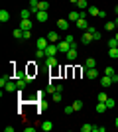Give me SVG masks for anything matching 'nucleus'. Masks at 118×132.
I'll return each instance as SVG.
<instances>
[{
    "mask_svg": "<svg viewBox=\"0 0 118 132\" xmlns=\"http://www.w3.org/2000/svg\"><path fill=\"white\" fill-rule=\"evenodd\" d=\"M57 53H59V47H57V44H49L47 47H45V55H47V57H55Z\"/></svg>",
    "mask_w": 118,
    "mask_h": 132,
    "instance_id": "obj_1",
    "label": "nucleus"
},
{
    "mask_svg": "<svg viewBox=\"0 0 118 132\" xmlns=\"http://www.w3.org/2000/svg\"><path fill=\"white\" fill-rule=\"evenodd\" d=\"M57 47H59V53H67L71 50V44H69L67 39H59L57 42Z\"/></svg>",
    "mask_w": 118,
    "mask_h": 132,
    "instance_id": "obj_2",
    "label": "nucleus"
},
{
    "mask_svg": "<svg viewBox=\"0 0 118 132\" xmlns=\"http://www.w3.org/2000/svg\"><path fill=\"white\" fill-rule=\"evenodd\" d=\"M35 20H38V22H47V20H49V14H47V10H39V12H35Z\"/></svg>",
    "mask_w": 118,
    "mask_h": 132,
    "instance_id": "obj_3",
    "label": "nucleus"
},
{
    "mask_svg": "<svg viewBox=\"0 0 118 132\" xmlns=\"http://www.w3.org/2000/svg\"><path fill=\"white\" fill-rule=\"evenodd\" d=\"M49 45V39L47 38H38L35 39V50H45Z\"/></svg>",
    "mask_w": 118,
    "mask_h": 132,
    "instance_id": "obj_4",
    "label": "nucleus"
},
{
    "mask_svg": "<svg viewBox=\"0 0 118 132\" xmlns=\"http://www.w3.org/2000/svg\"><path fill=\"white\" fill-rule=\"evenodd\" d=\"M90 42H93V34L85 30V32H83V36H81V44H83V45H89Z\"/></svg>",
    "mask_w": 118,
    "mask_h": 132,
    "instance_id": "obj_5",
    "label": "nucleus"
},
{
    "mask_svg": "<svg viewBox=\"0 0 118 132\" xmlns=\"http://www.w3.org/2000/svg\"><path fill=\"white\" fill-rule=\"evenodd\" d=\"M75 26H77L79 30H83V32H85V30L89 28V22H87V18H83V16H81V18L77 20V22H75Z\"/></svg>",
    "mask_w": 118,
    "mask_h": 132,
    "instance_id": "obj_6",
    "label": "nucleus"
},
{
    "mask_svg": "<svg viewBox=\"0 0 118 132\" xmlns=\"http://www.w3.org/2000/svg\"><path fill=\"white\" fill-rule=\"evenodd\" d=\"M57 28H59L61 32H69V20H65V18L57 20Z\"/></svg>",
    "mask_w": 118,
    "mask_h": 132,
    "instance_id": "obj_7",
    "label": "nucleus"
},
{
    "mask_svg": "<svg viewBox=\"0 0 118 132\" xmlns=\"http://www.w3.org/2000/svg\"><path fill=\"white\" fill-rule=\"evenodd\" d=\"M87 32H90V34H93V42H101V38H102V36H101V32H98V30H95L93 26H89V28H87Z\"/></svg>",
    "mask_w": 118,
    "mask_h": 132,
    "instance_id": "obj_8",
    "label": "nucleus"
},
{
    "mask_svg": "<svg viewBox=\"0 0 118 132\" xmlns=\"http://www.w3.org/2000/svg\"><path fill=\"white\" fill-rule=\"evenodd\" d=\"M4 89H6V93H14V91H18V83L16 81H8Z\"/></svg>",
    "mask_w": 118,
    "mask_h": 132,
    "instance_id": "obj_9",
    "label": "nucleus"
},
{
    "mask_svg": "<svg viewBox=\"0 0 118 132\" xmlns=\"http://www.w3.org/2000/svg\"><path fill=\"white\" fill-rule=\"evenodd\" d=\"M45 38L49 39V44H57V42H59V34H57V32H47Z\"/></svg>",
    "mask_w": 118,
    "mask_h": 132,
    "instance_id": "obj_10",
    "label": "nucleus"
},
{
    "mask_svg": "<svg viewBox=\"0 0 118 132\" xmlns=\"http://www.w3.org/2000/svg\"><path fill=\"white\" fill-rule=\"evenodd\" d=\"M79 18H81V10H73V12H69L67 20H69V22H77Z\"/></svg>",
    "mask_w": 118,
    "mask_h": 132,
    "instance_id": "obj_11",
    "label": "nucleus"
},
{
    "mask_svg": "<svg viewBox=\"0 0 118 132\" xmlns=\"http://www.w3.org/2000/svg\"><path fill=\"white\" fill-rule=\"evenodd\" d=\"M101 85H102L104 89H106V87H110V85H114V81H112V77L104 75V77H101Z\"/></svg>",
    "mask_w": 118,
    "mask_h": 132,
    "instance_id": "obj_12",
    "label": "nucleus"
},
{
    "mask_svg": "<svg viewBox=\"0 0 118 132\" xmlns=\"http://www.w3.org/2000/svg\"><path fill=\"white\" fill-rule=\"evenodd\" d=\"M30 16H34V12L30 10V8H26V10L20 12V20H30Z\"/></svg>",
    "mask_w": 118,
    "mask_h": 132,
    "instance_id": "obj_13",
    "label": "nucleus"
},
{
    "mask_svg": "<svg viewBox=\"0 0 118 132\" xmlns=\"http://www.w3.org/2000/svg\"><path fill=\"white\" fill-rule=\"evenodd\" d=\"M93 67H96V59L95 57H89V59L85 61V71H87V69H93Z\"/></svg>",
    "mask_w": 118,
    "mask_h": 132,
    "instance_id": "obj_14",
    "label": "nucleus"
},
{
    "mask_svg": "<svg viewBox=\"0 0 118 132\" xmlns=\"http://www.w3.org/2000/svg\"><path fill=\"white\" fill-rule=\"evenodd\" d=\"M20 28L22 30H32L34 24H32V20H20Z\"/></svg>",
    "mask_w": 118,
    "mask_h": 132,
    "instance_id": "obj_15",
    "label": "nucleus"
},
{
    "mask_svg": "<svg viewBox=\"0 0 118 132\" xmlns=\"http://www.w3.org/2000/svg\"><path fill=\"white\" fill-rule=\"evenodd\" d=\"M85 75H87L89 79H96V77H98V71L93 67V69H87V71H85Z\"/></svg>",
    "mask_w": 118,
    "mask_h": 132,
    "instance_id": "obj_16",
    "label": "nucleus"
},
{
    "mask_svg": "<svg viewBox=\"0 0 118 132\" xmlns=\"http://www.w3.org/2000/svg\"><path fill=\"white\" fill-rule=\"evenodd\" d=\"M38 73V65H34V63H30L28 65V77H32L34 79V75Z\"/></svg>",
    "mask_w": 118,
    "mask_h": 132,
    "instance_id": "obj_17",
    "label": "nucleus"
},
{
    "mask_svg": "<svg viewBox=\"0 0 118 132\" xmlns=\"http://www.w3.org/2000/svg\"><path fill=\"white\" fill-rule=\"evenodd\" d=\"M30 10L34 12V16H35V12H39V2L38 0H30Z\"/></svg>",
    "mask_w": 118,
    "mask_h": 132,
    "instance_id": "obj_18",
    "label": "nucleus"
},
{
    "mask_svg": "<svg viewBox=\"0 0 118 132\" xmlns=\"http://www.w3.org/2000/svg\"><path fill=\"white\" fill-rule=\"evenodd\" d=\"M8 20H10V14H8V10H0V22L6 24Z\"/></svg>",
    "mask_w": 118,
    "mask_h": 132,
    "instance_id": "obj_19",
    "label": "nucleus"
},
{
    "mask_svg": "<svg viewBox=\"0 0 118 132\" xmlns=\"http://www.w3.org/2000/svg\"><path fill=\"white\" fill-rule=\"evenodd\" d=\"M12 36H14L16 39H24V30H22V28H16V30L12 32Z\"/></svg>",
    "mask_w": 118,
    "mask_h": 132,
    "instance_id": "obj_20",
    "label": "nucleus"
},
{
    "mask_svg": "<svg viewBox=\"0 0 118 132\" xmlns=\"http://www.w3.org/2000/svg\"><path fill=\"white\" fill-rule=\"evenodd\" d=\"M45 63H47V67H49V69H51V67H57V65H59L55 57H45Z\"/></svg>",
    "mask_w": 118,
    "mask_h": 132,
    "instance_id": "obj_21",
    "label": "nucleus"
},
{
    "mask_svg": "<svg viewBox=\"0 0 118 132\" xmlns=\"http://www.w3.org/2000/svg\"><path fill=\"white\" fill-rule=\"evenodd\" d=\"M89 2H87V0H79V2H77V8H79V10H87V8H89Z\"/></svg>",
    "mask_w": 118,
    "mask_h": 132,
    "instance_id": "obj_22",
    "label": "nucleus"
},
{
    "mask_svg": "<svg viewBox=\"0 0 118 132\" xmlns=\"http://www.w3.org/2000/svg\"><path fill=\"white\" fill-rule=\"evenodd\" d=\"M87 12H89L90 16H96V18H98V12H101V10H98L96 6H89V8H87Z\"/></svg>",
    "mask_w": 118,
    "mask_h": 132,
    "instance_id": "obj_23",
    "label": "nucleus"
},
{
    "mask_svg": "<svg viewBox=\"0 0 118 132\" xmlns=\"http://www.w3.org/2000/svg\"><path fill=\"white\" fill-rule=\"evenodd\" d=\"M104 110H108L106 103H102V101H98V105H96V112H104Z\"/></svg>",
    "mask_w": 118,
    "mask_h": 132,
    "instance_id": "obj_24",
    "label": "nucleus"
},
{
    "mask_svg": "<svg viewBox=\"0 0 118 132\" xmlns=\"http://www.w3.org/2000/svg\"><path fill=\"white\" fill-rule=\"evenodd\" d=\"M108 55H110L112 59H118V47H110V50H108Z\"/></svg>",
    "mask_w": 118,
    "mask_h": 132,
    "instance_id": "obj_25",
    "label": "nucleus"
},
{
    "mask_svg": "<svg viewBox=\"0 0 118 132\" xmlns=\"http://www.w3.org/2000/svg\"><path fill=\"white\" fill-rule=\"evenodd\" d=\"M51 99H53V103H59V101L63 99V95H61V91H55V93H53V97H51Z\"/></svg>",
    "mask_w": 118,
    "mask_h": 132,
    "instance_id": "obj_26",
    "label": "nucleus"
},
{
    "mask_svg": "<svg viewBox=\"0 0 118 132\" xmlns=\"http://www.w3.org/2000/svg\"><path fill=\"white\" fill-rule=\"evenodd\" d=\"M35 57L38 59H45L47 55H45V50H35Z\"/></svg>",
    "mask_w": 118,
    "mask_h": 132,
    "instance_id": "obj_27",
    "label": "nucleus"
},
{
    "mask_svg": "<svg viewBox=\"0 0 118 132\" xmlns=\"http://www.w3.org/2000/svg\"><path fill=\"white\" fill-rule=\"evenodd\" d=\"M41 128H43V130H45V132H49V130H51V128H53V124H51V120H45V122H43V124H41Z\"/></svg>",
    "mask_w": 118,
    "mask_h": 132,
    "instance_id": "obj_28",
    "label": "nucleus"
},
{
    "mask_svg": "<svg viewBox=\"0 0 118 132\" xmlns=\"http://www.w3.org/2000/svg\"><path fill=\"white\" fill-rule=\"evenodd\" d=\"M93 128H95V124H83L81 130H83V132H93Z\"/></svg>",
    "mask_w": 118,
    "mask_h": 132,
    "instance_id": "obj_29",
    "label": "nucleus"
},
{
    "mask_svg": "<svg viewBox=\"0 0 118 132\" xmlns=\"http://www.w3.org/2000/svg\"><path fill=\"white\" fill-rule=\"evenodd\" d=\"M16 83H18V89H24L26 85H28V81H26V79H16Z\"/></svg>",
    "mask_w": 118,
    "mask_h": 132,
    "instance_id": "obj_30",
    "label": "nucleus"
},
{
    "mask_svg": "<svg viewBox=\"0 0 118 132\" xmlns=\"http://www.w3.org/2000/svg\"><path fill=\"white\" fill-rule=\"evenodd\" d=\"M45 91H47V93H49V95H53V93H55V91H57V85H51V83H49Z\"/></svg>",
    "mask_w": 118,
    "mask_h": 132,
    "instance_id": "obj_31",
    "label": "nucleus"
},
{
    "mask_svg": "<svg viewBox=\"0 0 118 132\" xmlns=\"http://www.w3.org/2000/svg\"><path fill=\"white\" fill-rule=\"evenodd\" d=\"M108 47H118V39L116 38H110V39H108Z\"/></svg>",
    "mask_w": 118,
    "mask_h": 132,
    "instance_id": "obj_32",
    "label": "nucleus"
},
{
    "mask_svg": "<svg viewBox=\"0 0 118 132\" xmlns=\"http://www.w3.org/2000/svg\"><path fill=\"white\" fill-rule=\"evenodd\" d=\"M39 10H49V2H47V0L39 2Z\"/></svg>",
    "mask_w": 118,
    "mask_h": 132,
    "instance_id": "obj_33",
    "label": "nucleus"
},
{
    "mask_svg": "<svg viewBox=\"0 0 118 132\" xmlns=\"http://www.w3.org/2000/svg\"><path fill=\"white\" fill-rule=\"evenodd\" d=\"M73 109L75 110H81V109H83V101H75V103H73Z\"/></svg>",
    "mask_w": 118,
    "mask_h": 132,
    "instance_id": "obj_34",
    "label": "nucleus"
},
{
    "mask_svg": "<svg viewBox=\"0 0 118 132\" xmlns=\"http://www.w3.org/2000/svg\"><path fill=\"white\" fill-rule=\"evenodd\" d=\"M114 28H116V24H114V22H106V26H104V30H108V32H112Z\"/></svg>",
    "mask_w": 118,
    "mask_h": 132,
    "instance_id": "obj_35",
    "label": "nucleus"
},
{
    "mask_svg": "<svg viewBox=\"0 0 118 132\" xmlns=\"http://www.w3.org/2000/svg\"><path fill=\"white\" fill-rule=\"evenodd\" d=\"M104 75L112 77V75H114V67H106V69H104Z\"/></svg>",
    "mask_w": 118,
    "mask_h": 132,
    "instance_id": "obj_36",
    "label": "nucleus"
},
{
    "mask_svg": "<svg viewBox=\"0 0 118 132\" xmlns=\"http://www.w3.org/2000/svg\"><path fill=\"white\" fill-rule=\"evenodd\" d=\"M41 101H43V91L35 93V103H41Z\"/></svg>",
    "mask_w": 118,
    "mask_h": 132,
    "instance_id": "obj_37",
    "label": "nucleus"
},
{
    "mask_svg": "<svg viewBox=\"0 0 118 132\" xmlns=\"http://www.w3.org/2000/svg\"><path fill=\"white\" fill-rule=\"evenodd\" d=\"M106 99H108V95H106V93H98V101H102V103H106Z\"/></svg>",
    "mask_w": 118,
    "mask_h": 132,
    "instance_id": "obj_38",
    "label": "nucleus"
},
{
    "mask_svg": "<svg viewBox=\"0 0 118 132\" xmlns=\"http://www.w3.org/2000/svg\"><path fill=\"white\" fill-rule=\"evenodd\" d=\"M106 106H108V109H114V99L108 97V99H106Z\"/></svg>",
    "mask_w": 118,
    "mask_h": 132,
    "instance_id": "obj_39",
    "label": "nucleus"
},
{
    "mask_svg": "<svg viewBox=\"0 0 118 132\" xmlns=\"http://www.w3.org/2000/svg\"><path fill=\"white\" fill-rule=\"evenodd\" d=\"M63 110H65V114H71V112H75L73 105H71V106H65V109H63Z\"/></svg>",
    "mask_w": 118,
    "mask_h": 132,
    "instance_id": "obj_40",
    "label": "nucleus"
},
{
    "mask_svg": "<svg viewBox=\"0 0 118 132\" xmlns=\"http://www.w3.org/2000/svg\"><path fill=\"white\" fill-rule=\"evenodd\" d=\"M69 42V44H75V38H73V34H67V38H65Z\"/></svg>",
    "mask_w": 118,
    "mask_h": 132,
    "instance_id": "obj_41",
    "label": "nucleus"
},
{
    "mask_svg": "<svg viewBox=\"0 0 118 132\" xmlns=\"http://www.w3.org/2000/svg\"><path fill=\"white\" fill-rule=\"evenodd\" d=\"M30 32H32V30H24V39H30V36H32Z\"/></svg>",
    "mask_w": 118,
    "mask_h": 132,
    "instance_id": "obj_42",
    "label": "nucleus"
},
{
    "mask_svg": "<svg viewBox=\"0 0 118 132\" xmlns=\"http://www.w3.org/2000/svg\"><path fill=\"white\" fill-rule=\"evenodd\" d=\"M93 132H104V126H95V128H93Z\"/></svg>",
    "mask_w": 118,
    "mask_h": 132,
    "instance_id": "obj_43",
    "label": "nucleus"
},
{
    "mask_svg": "<svg viewBox=\"0 0 118 132\" xmlns=\"http://www.w3.org/2000/svg\"><path fill=\"white\" fill-rule=\"evenodd\" d=\"M65 75H67V77H71V75H73V69H71V67H67V69H65Z\"/></svg>",
    "mask_w": 118,
    "mask_h": 132,
    "instance_id": "obj_44",
    "label": "nucleus"
},
{
    "mask_svg": "<svg viewBox=\"0 0 118 132\" xmlns=\"http://www.w3.org/2000/svg\"><path fill=\"white\" fill-rule=\"evenodd\" d=\"M114 12H116V14H118V4H116V6H114Z\"/></svg>",
    "mask_w": 118,
    "mask_h": 132,
    "instance_id": "obj_45",
    "label": "nucleus"
},
{
    "mask_svg": "<svg viewBox=\"0 0 118 132\" xmlns=\"http://www.w3.org/2000/svg\"><path fill=\"white\" fill-rule=\"evenodd\" d=\"M114 124H116V128H118V116H116V120H114Z\"/></svg>",
    "mask_w": 118,
    "mask_h": 132,
    "instance_id": "obj_46",
    "label": "nucleus"
},
{
    "mask_svg": "<svg viewBox=\"0 0 118 132\" xmlns=\"http://www.w3.org/2000/svg\"><path fill=\"white\" fill-rule=\"evenodd\" d=\"M69 2H73V4H77V2H79V0H69Z\"/></svg>",
    "mask_w": 118,
    "mask_h": 132,
    "instance_id": "obj_47",
    "label": "nucleus"
},
{
    "mask_svg": "<svg viewBox=\"0 0 118 132\" xmlns=\"http://www.w3.org/2000/svg\"><path fill=\"white\" fill-rule=\"evenodd\" d=\"M114 24H116V28H118V18H116V20H114Z\"/></svg>",
    "mask_w": 118,
    "mask_h": 132,
    "instance_id": "obj_48",
    "label": "nucleus"
},
{
    "mask_svg": "<svg viewBox=\"0 0 118 132\" xmlns=\"http://www.w3.org/2000/svg\"><path fill=\"white\" fill-rule=\"evenodd\" d=\"M114 38H116V39H118V32H116V36H114Z\"/></svg>",
    "mask_w": 118,
    "mask_h": 132,
    "instance_id": "obj_49",
    "label": "nucleus"
}]
</instances>
